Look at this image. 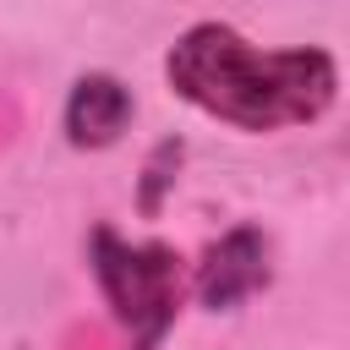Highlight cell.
Returning a JSON list of instances; mask_svg holds the SVG:
<instances>
[{
    "label": "cell",
    "instance_id": "1",
    "mask_svg": "<svg viewBox=\"0 0 350 350\" xmlns=\"http://www.w3.org/2000/svg\"><path fill=\"white\" fill-rule=\"evenodd\" d=\"M164 88L235 137L306 131L334 115L345 66L328 44H257L224 16L186 22L159 55Z\"/></svg>",
    "mask_w": 350,
    "mask_h": 350
},
{
    "label": "cell",
    "instance_id": "5",
    "mask_svg": "<svg viewBox=\"0 0 350 350\" xmlns=\"http://www.w3.org/2000/svg\"><path fill=\"white\" fill-rule=\"evenodd\" d=\"M186 137L180 131H164V137H153L148 142V153H142V164H137V180H131V208H137V219H164V208H170V197H175V186H180V170H186Z\"/></svg>",
    "mask_w": 350,
    "mask_h": 350
},
{
    "label": "cell",
    "instance_id": "3",
    "mask_svg": "<svg viewBox=\"0 0 350 350\" xmlns=\"http://www.w3.org/2000/svg\"><path fill=\"white\" fill-rule=\"evenodd\" d=\"M273 273H279L273 268V235L257 219H235L186 262V306H197L208 317H230L246 301L268 295Z\"/></svg>",
    "mask_w": 350,
    "mask_h": 350
},
{
    "label": "cell",
    "instance_id": "2",
    "mask_svg": "<svg viewBox=\"0 0 350 350\" xmlns=\"http://www.w3.org/2000/svg\"><path fill=\"white\" fill-rule=\"evenodd\" d=\"M88 279L126 350H164L186 312V252L164 235H126L98 219L82 241Z\"/></svg>",
    "mask_w": 350,
    "mask_h": 350
},
{
    "label": "cell",
    "instance_id": "4",
    "mask_svg": "<svg viewBox=\"0 0 350 350\" xmlns=\"http://www.w3.org/2000/svg\"><path fill=\"white\" fill-rule=\"evenodd\" d=\"M137 120V93L120 71L109 66H88L66 82V98H60V142L71 153H109L126 142Z\"/></svg>",
    "mask_w": 350,
    "mask_h": 350
}]
</instances>
